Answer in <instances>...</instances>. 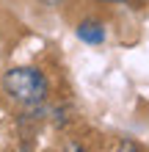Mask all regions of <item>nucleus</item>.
<instances>
[{
    "label": "nucleus",
    "instance_id": "f257e3e1",
    "mask_svg": "<svg viewBox=\"0 0 149 152\" xmlns=\"http://www.w3.org/2000/svg\"><path fill=\"white\" fill-rule=\"evenodd\" d=\"M3 86H6V91L11 94L14 100H20L25 105L41 102L44 94H47L44 75H41L39 69H33V66H14V69H8L6 77H3Z\"/></svg>",
    "mask_w": 149,
    "mask_h": 152
},
{
    "label": "nucleus",
    "instance_id": "f03ea898",
    "mask_svg": "<svg viewBox=\"0 0 149 152\" xmlns=\"http://www.w3.org/2000/svg\"><path fill=\"white\" fill-rule=\"evenodd\" d=\"M77 39L86 42V44H102L105 42L102 22H97V20H83L80 25H77Z\"/></svg>",
    "mask_w": 149,
    "mask_h": 152
},
{
    "label": "nucleus",
    "instance_id": "7ed1b4c3",
    "mask_svg": "<svg viewBox=\"0 0 149 152\" xmlns=\"http://www.w3.org/2000/svg\"><path fill=\"white\" fill-rule=\"evenodd\" d=\"M119 152H138V149H135V147L127 141V144H121V147H119Z\"/></svg>",
    "mask_w": 149,
    "mask_h": 152
},
{
    "label": "nucleus",
    "instance_id": "20e7f679",
    "mask_svg": "<svg viewBox=\"0 0 149 152\" xmlns=\"http://www.w3.org/2000/svg\"><path fill=\"white\" fill-rule=\"evenodd\" d=\"M41 3H44V6H58L61 0H41Z\"/></svg>",
    "mask_w": 149,
    "mask_h": 152
},
{
    "label": "nucleus",
    "instance_id": "39448f33",
    "mask_svg": "<svg viewBox=\"0 0 149 152\" xmlns=\"http://www.w3.org/2000/svg\"><path fill=\"white\" fill-rule=\"evenodd\" d=\"M105 3H121V0H105Z\"/></svg>",
    "mask_w": 149,
    "mask_h": 152
}]
</instances>
